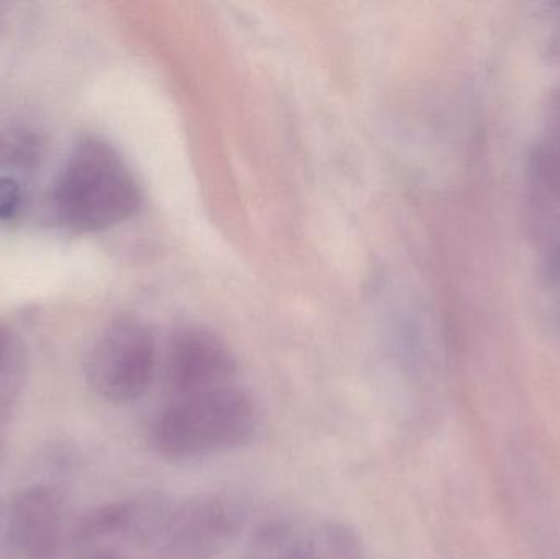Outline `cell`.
I'll list each match as a JSON object with an SVG mask.
<instances>
[{
  "label": "cell",
  "instance_id": "10",
  "mask_svg": "<svg viewBox=\"0 0 560 559\" xmlns=\"http://www.w3.org/2000/svg\"><path fill=\"white\" fill-rule=\"evenodd\" d=\"M78 559H127L121 557L117 550H112V548H97V550L89 551L88 555Z\"/></svg>",
  "mask_w": 560,
  "mask_h": 559
},
{
  "label": "cell",
  "instance_id": "6",
  "mask_svg": "<svg viewBox=\"0 0 560 559\" xmlns=\"http://www.w3.org/2000/svg\"><path fill=\"white\" fill-rule=\"evenodd\" d=\"M238 364L225 343L203 328L177 331L166 358L171 396H186L236 383Z\"/></svg>",
  "mask_w": 560,
  "mask_h": 559
},
{
  "label": "cell",
  "instance_id": "1",
  "mask_svg": "<svg viewBox=\"0 0 560 559\" xmlns=\"http://www.w3.org/2000/svg\"><path fill=\"white\" fill-rule=\"evenodd\" d=\"M252 396L238 384L171 396L148 432L151 450L171 463L197 462L243 449L258 432Z\"/></svg>",
  "mask_w": 560,
  "mask_h": 559
},
{
  "label": "cell",
  "instance_id": "3",
  "mask_svg": "<svg viewBox=\"0 0 560 559\" xmlns=\"http://www.w3.org/2000/svg\"><path fill=\"white\" fill-rule=\"evenodd\" d=\"M153 331L135 317H118L102 330L85 363L89 386L112 404L140 399L156 371Z\"/></svg>",
  "mask_w": 560,
  "mask_h": 559
},
{
  "label": "cell",
  "instance_id": "7",
  "mask_svg": "<svg viewBox=\"0 0 560 559\" xmlns=\"http://www.w3.org/2000/svg\"><path fill=\"white\" fill-rule=\"evenodd\" d=\"M65 501L51 486H33L10 504L9 538L26 559H51L65 538Z\"/></svg>",
  "mask_w": 560,
  "mask_h": 559
},
{
  "label": "cell",
  "instance_id": "5",
  "mask_svg": "<svg viewBox=\"0 0 560 559\" xmlns=\"http://www.w3.org/2000/svg\"><path fill=\"white\" fill-rule=\"evenodd\" d=\"M243 559H362V548L335 519L287 517L259 528Z\"/></svg>",
  "mask_w": 560,
  "mask_h": 559
},
{
  "label": "cell",
  "instance_id": "9",
  "mask_svg": "<svg viewBox=\"0 0 560 559\" xmlns=\"http://www.w3.org/2000/svg\"><path fill=\"white\" fill-rule=\"evenodd\" d=\"M23 193L19 180L12 176H0V220L7 222L19 213Z\"/></svg>",
  "mask_w": 560,
  "mask_h": 559
},
{
  "label": "cell",
  "instance_id": "2",
  "mask_svg": "<svg viewBox=\"0 0 560 559\" xmlns=\"http://www.w3.org/2000/svg\"><path fill=\"white\" fill-rule=\"evenodd\" d=\"M140 206V186L120 153L102 138H79L52 189L61 225L81 235L101 233L127 222Z\"/></svg>",
  "mask_w": 560,
  "mask_h": 559
},
{
  "label": "cell",
  "instance_id": "4",
  "mask_svg": "<svg viewBox=\"0 0 560 559\" xmlns=\"http://www.w3.org/2000/svg\"><path fill=\"white\" fill-rule=\"evenodd\" d=\"M243 525L242 508L220 494L171 501L150 559H217Z\"/></svg>",
  "mask_w": 560,
  "mask_h": 559
},
{
  "label": "cell",
  "instance_id": "8",
  "mask_svg": "<svg viewBox=\"0 0 560 559\" xmlns=\"http://www.w3.org/2000/svg\"><path fill=\"white\" fill-rule=\"evenodd\" d=\"M28 354L19 331L0 322V420L9 419L25 384Z\"/></svg>",
  "mask_w": 560,
  "mask_h": 559
}]
</instances>
